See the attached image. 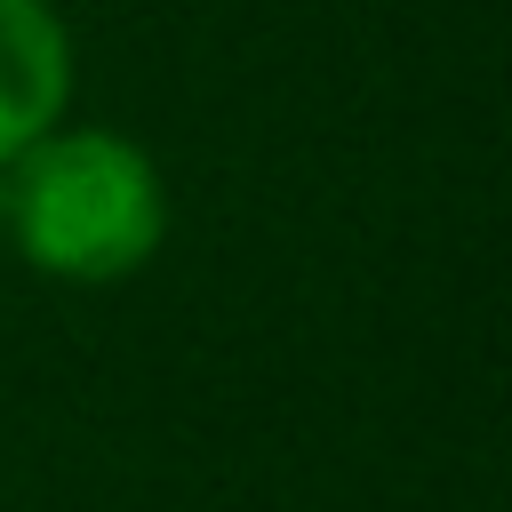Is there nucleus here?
<instances>
[{"label": "nucleus", "mask_w": 512, "mask_h": 512, "mask_svg": "<svg viewBox=\"0 0 512 512\" xmlns=\"http://www.w3.org/2000/svg\"><path fill=\"white\" fill-rule=\"evenodd\" d=\"M8 240L40 280L112 288L136 280L168 240V176L160 160L96 120H56L8 168Z\"/></svg>", "instance_id": "f257e3e1"}, {"label": "nucleus", "mask_w": 512, "mask_h": 512, "mask_svg": "<svg viewBox=\"0 0 512 512\" xmlns=\"http://www.w3.org/2000/svg\"><path fill=\"white\" fill-rule=\"evenodd\" d=\"M72 120V24L56 0H0V168Z\"/></svg>", "instance_id": "f03ea898"}, {"label": "nucleus", "mask_w": 512, "mask_h": 512, "mask_svg": "<svg viewBox=\"0 0 512 512\" xmlns=\"http://www.w3.org/2000/svg\"><path fill=\"white\" fill-rule=\"evenodd\" d=\"M0 240H8V176H0Z\"/></svg>", "instance_id": "7ed1b4c3"}]
</instances>
